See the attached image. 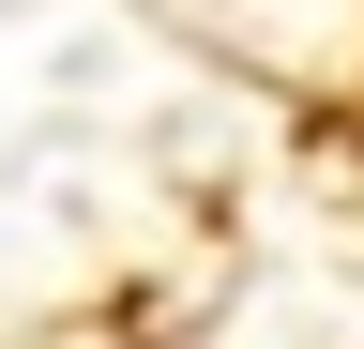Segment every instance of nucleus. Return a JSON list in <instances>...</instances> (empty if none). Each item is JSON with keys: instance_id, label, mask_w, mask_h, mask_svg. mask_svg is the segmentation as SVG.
Returning a JSON list of instances; mask_svg holds the SVG:
<instances>
[]
</instances>
